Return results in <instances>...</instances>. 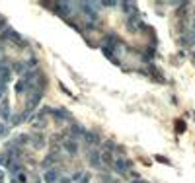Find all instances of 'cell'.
<instances>
[{"label":"cell","instance_id":"cell-9","mask_svg":"<svg viewBox=\"0 0 195 183\" xmlns=\"http://www.w3.org/2000/svg\"><path fill=\"white\" fill-rule=\"evenodd\" d=\"M72 134H84V129L78 127V125H74V127H72Z\"/></svg>","mask_w":195,"mask_h":183},{"label":"cell","instance_id":"cell-2","mask_svg":"<svg viewBox=\"0 0 195 183\" xmlns=\"http://www.w3.org/2000/svg\"><path fill=\"white\" fill-rule=\"evenodd\" d=\"M43 181L45 183H55V181H57V172H55V170H45Z\"/></svg>","mask_w":195,"mask_h":183},{"label":"cell","instance_id":"cell-8","mask_svg":"<svg viewBox=\"0 0 195 183\" xmlns=\"http://www.w3.org/2000/svg\"><path fill=\"white\" fill-rule=\"evenodd\" d=\"M12 68H14V70H16V72H20V74H22L23 70H25V66H23V63H16V65L12 66Z\"/></svg>","mask_w":195,"mask_h":183},{"label":"cell","instance_id":"cell-1","mask_svg":"<svg viewBox=\"0 0 195 183\" xmlns=\"http://www.w3.org/2000/svg\"><path fill=\"white\" fill-rule=\"evenodd\" d=\"M113 168H115L119 173H125V172H127V168H129V162H127V160H115V162H113Z\"/></svg>","mask_w":195,"mask_h":183},{"label":"cell","instance_id":"cell-3","mask_svg":"<svg viewBox=\"0 0 195 183\" xmlns=\"http://www.w3.org/2000/svg\"><path fill=\"white\" fill-rule=\"evenodd\" d=\"M82 12L86 14V16H90V20H98V12L90 6V4H82Z\"/></svg>","mask_w":195,"mask_h":183},{"label":"cell","instance_id":"cell-10","mask_svg":"<svg viewBox=\"0 0 195 183\" xmlns=\"http://www.w3.org/2000/svg\"><path fill=\"white\" fill-rule=\"evenodd\" d=\"M33 138H35V146H43V136L41 134H35Z\"/></svg>","mask_w":195,"mask_h":183},{"label":"cell","instance_id":"cell-14","mask_svg":"<svg viewBox=\"0 0 195 183\" xmlns=\"http://www.w3.org/2000/svg\"><path fill=\"white\" fill-rule=\"evenodd\" d=\"M133 183H144V181H141V179H139V181H133Z\"/></svg>","mask_w":195,"mask_h":183},{"label":"cell","instance_id":"cell-7","mask_svg":"<svg viewBox=\"0 0 195 183\" xmlns=\"http://www.w3.org/2000/svg\"><path fill=\"white\" fill-rule=\"evenodd\" d=\"M23 90H25V80H20V82L16 84V92H18V94H22Z\"/></svg>","mask_w":195,"mask_h":183},{"label":"cell","instance_id":"cell-4","mask_svg":"<svg viewBox=\"0 0 195 183\" xmlns=\"http://www.w3.org/2000/svg\"><path fill=\"white\" fill-rule=\"evenodd\" d=\"M84 140L90 142V144H98V136L94 132H90V130H84Z\"/></svg>","mask_w":195,"mask_h":183},{"label":"cell","instance_id":"cell-15","mask_svg":"<svg viewBox=\"0 0 195 183\" xmlns=\"http://www.w3.org/2000/svg\"><path fill=\"white\" fill-rule=\"evenodd\" d=\"M193 41H195V33H193Z\"/></svg>","mask_w":195,"mask_h":183},{"label":"cell","instance_id":"cell-12","mask_svg":"<svg viewBox=\"0 0 195 183\" xmlns=\"http://www.w3.org/2000/svg\"><path fill=\"white\" fill-rule=\"evenodd\" d=\"M113 4H115L113 0H104V6H113Z\"/></svg>","mask_w":195,"mask_h":183},{"label":"cell","instance_id":"cell-6","mask_svg":"<svg viewBox=\"0 0 195 183\" xmlns=\"http://www.w3.org/2000/svg\"><path fill=\"white\" fill-rule=\"evenodd\" d=\"M100 158H102V156H100L98 152H92V154H90V162H92V164H96V166L100 164V162H102Z\"/></svg>","mask_w":195,"mask_h":183},{"label":"cell","instance_id":"cell-5","mask_svg":"<svg viewBox=\"0 0 195 183\" xmlns=\"http://www.w3.org/2000/svg\"><path fill=\"white\" fill-rule=\"evenodd\" d=\"M65 148L70 152V154H76V150H78V146H76L74 140H66V142H65Z\"/></svg>","mask_w":195,"mask_h":183},{"label":"cell","instance_id":"cell-11","mask_svg":"<svg viewBox=\"0 0 195 183\" xmlns=\"http://www.w3.org/2000/svg\"><path fill=\"white\" fill-rule=\"evenodd\" d=\"M6 132H8V127H6V125H2V123H0V136H4V134H6Z\"/></svg>","mask_w":195,"mask_h":183},{"label":"cell","instance_id":"cell-13","mask_svg":"<svg viewBox=\"0 0 195 183\" xmlns=\"http://www.w3.org/2000/svg\"><path fill=\"white\" fill-rule=\"evenodd\" d=\"M4 96V88H0V97Z\"/></svg>","mask_w":195,"mask_h":183}]
</instances>
